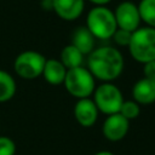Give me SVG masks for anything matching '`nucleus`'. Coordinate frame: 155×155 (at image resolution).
<instances>
[{
    "label": "nucleus",
    "mask_w": 155,
    "mask_h": 155,
    "mask_svg": "<svg viewBox=\"0 0 155 155\" xmlns=\"http://www.w3.org/2000/svg\"><path fill=\"white\" fill-rule=\"evenodd\" d=\"M128 51L132 58L139 63H148L155 59V28L143 27L132 33Z\"/></svg>",
    "instance_id": "obj_2"
},
{
    "label": "nucleus",
    "mask_w": 155,
    "mask_h": 155,
    "mask_svg": "<svg viewBox=\"0 0 155 155\" xmlns=\"http://www.w3.org/2000/svg\"><path fill=\"white\" fill-rule=\"evenodd\" d=\"M59 61L62 62V64L67 69H71V68H76V67L82 65L84 54L75 46H73L70 44V45H67L65 47H63V50L61 52Z\"/></svg>",
    "instance_id": "obj_14"
},
{
    "label": "nucleus",
    "mask_w": 155,
    "mask_h": 155,
    "mask_svg": "<svg viewBox=\"0 0 155 155\" xmlns=\"http://www.w3.org/2000/svg\"><path fill=\"white\" fill-rule=\"evenodd\" d=\"M133 33V31H132ZM132 33L128 31V30H124V29H120L117 28L113 35V39L114 41L119 45V46H128L130 44V40H131V36H132Z\"/></svg>",
    "instance_id": "obj_19"
},
{
    "label": "nucleus",
    "mask_w": 155,
    "mask_h": 155,
    "mask_svg": "<svg viewBox=\"0 0 155 155\" xmlns=\"http://www.w3.org/2000/svg\"><path fill=\"white\" fill-rule=\"evenodd\" d=\"M130 130V121L125 119L120 113L108 115L103 122L102 132L104 137L110 142H119L127 134Z\"/></svg>",
    "instance_id": "obj_8"
},
{
    "label": "nucleus",
    "mask_w": 155,
    "mask_h": 155,
    "mask_svg": "<svg viewBox=\"0 0 155 155\" xmlns=\"http://www.w3.org/2000/svg\"><path fill=\"white\" fill-rule=\"evenodd\" d=\"M16 88L13 76L10 73L0 69V103L12 99L16 93Z\"/></svg>",
    "instance_id": "obj_15"
},
{
    "label": "nucleus",
    "mask_w": 155,
    "mask_h": 155,
    "mask_svg": "<svg viewBox=\"0 0 155 155\" xmlns=\"http://www.w3.org/2000/svg\"><path fill=\"white\" fill-rule=\"evenodd\" d=\"M119 113L128 121L134 120L140 114V105L136 101H124Z\"/></svg>",
    "instance_id": "obj_17"
},
{
    "label": "nucleus",
    "mask_w": 155,
    "mask_h": 155,
    "mask_svg": "<svg viewBox=\"0 0 155 155\" xmlns=\"http://www.w3.org/2000/svg\"><path fill=\"white\" fill-rule=\"evenodd\" d=\"M16 143L6 136H0V155H15Z\"/></svg>",
    "instance_id": "obj_18"
},
{
    "label": "nucleus",
    "mask_w": 155,
    "mask_h": 155,
    "mask_svg": "<svg viewBox=\"0 0 155 155\" xmlns=\"http://www.w3.org/2000/svg\"><path fill=\"white\" fill-rule=\"evenodd\" d=\"M114 16H115L117 28L120 29L128 30L132 33L139 28L140 16H139L138 5H136L132 1L120 2L114 12Z\"/></svg>",
    "instance_id": "obj_7"
},
{
    "label": "nucleus",
    "mask_w": 155,
    "mask_h": 155,
    "mask_svg": "<svg viewBox=\"0 0 155 155\" xmlns=\"http://www.w3.org/2000/svg\"><path fill=\"white\" fill-rule=\"evenodd\" d=\"M67 70L59 59H46L42 76L50 85H61L64 82Z\"/></svg>",
    "instance_id": "obj_12"
},
{
    "label": "nucleus",
    "mask_w": 155,
    "mask_h": 155,
    "mask_svg": "<svg viewBox=\"0 0 155 155\" xmlns=\"http://www.w3.org/2000/svg\"><path fill=\"white\" fill-rule=\"evenodd\" d=\"M88 70L94 79L103 82L116 80L124 70V57L121 52L111 46H102L94 48L88 54Z\"/></svg>",
    "instance_id": "obj_1"
},
{
    "label": "nucleus",
    "mask_w": 155,
    "mask_h": 155,
    "mask_svg": "<svg viewBox=\"0 0 155 155\" xmlns=\"http://www.w3.org/2000/svg\"><path fill=\"white\" fill-rule=\"evenodd\" d=\"M46 63L44 54L36 51H24L19 53L13 63L16 74L24 80H34L42 75V70Z\"/></svg>",
    "instance_id": "obj_6"
},
{
    "label": "nucleus",
    "mask_w": 155,
    "mask_h": 155,
    "mask_svg": "<svg viewBox=\"0 0 155 155\" xmlns=\"http://www.w3.org/2000/svg\"><path fill=\"white\" fill-rule=\"evenodd\" d=\"M132 97L139 105H147L155 102V81L147 78L139 79L132 87Z\"/></svg>",
    "instance_id": "obj_11"
},
{
    "label": "nucleus",
    "mask_w": 155,
    "mask_h": 155,
    "mask_svg": "<svg viewBox=\"0 0 155 155\" xmlns=\"http://www.w3.org/2000/svg\"><path fill=\"white\" fill-rule=\"evenodd\" d=\"M140 21L148 24V27L155 28V0H140L138 4Z\"/></svg>",
    "instance_id": "obj_16"
},
{
    "label": "nucleus",
    "mask_w": 155,
    "mask_h": 155,
    "mask_svg": "<svg viewBox=\"0 0 155 155\" xmlns=\"http://www.w3.org/2000/svg\"><path fill=\"white\" fill-rule=\"evenodd\" d=\"M63 84L68 93L78 99L90 98L96 88L93 75L87 68H84L82 65L68 69Z\"/></svg>",
    "instance_id": "obj_4"
},
{
    "label": "nucleus",
    "mask_w": 155,
    "mask_h": 155,
    "mask_svg": "<svg viewBox=\"0 0 155 155\" xmlns=\"http://www.w3.org/2000/svg\"><path fill=\"white\" fill-rule=\"evenodd\" d=\"M92 101L94 102L98 111L105 115H111L119 113L125 99L119 87L111 82H103L94 88Z\"/></svg>",
    "instance_id": "obj_5"
},
{
    "label": "nucleus",
    "mask_w": 155,
    "mask_h": 155,
    "mask_svg": "<svg viewBox=\"0 0 155 155\" xmlns=\"http://www.w3.org/2000/svg\"><path fill=\"white\" fill-rule=\"evenodd\" d=\"M94 36L86 27H79L71 36V45L75 46L82 54H90L94 48Z\"/></svg>",
    "instance_id": "obj_13"
},
{
    "label": "nucleus",
    "mask_w": 155,
    "mask_h": 155,
    "mask_svg": "<svg viewBox=\"0 0 155 155\" xmlns=\"http://www.w3.org/2000/svg\"><path fill=\"white\" fill-rule=\"evenodd\" d=\"M91 2H93V4H96L97 6H104L105 4H108L110 0H90Z\"/></svg>",
    "instance_id": "obj_21"
},
{
    "label": "nucleus",
    "mask_w": 155,
    "mask_h": 155,
    "mask_svg": "<svg viewBox=\"0 0 155 155\" xmlns=\"http://www.w3.org/2000/svg\"><path fill=\"white\" fill-rule=\"evenodd\" d=\"M98 109L91 98L78 99L74 107V116L78 124L82 127H91L98 119Z\"/></svg>",
    "instance_id": "obj_9"
},
{
    "label": "nucleus",
    "mask_w": 155,
    "mask_h": 155,
    "mask_svg": "<svg viewBox=\"0 0 155 155\" xmlns=\"http://www.w3.org/2000/svg\"><path fill=\"white\" fill-rule=\"evenodd\" d=\"M143 74H144V78L155 81V59L150 61L148 63H144Z\"/></svg>",
    "instance_id": "obj_20"
},
{
    "label": "nucleus",
    "mask_w": 155,
    "mask_h": 155,
    "mask_svg": "<svg viewBox=\"0 0 155 155\" xmlns=\"http://www.w3.org/2000/svg\"><path fill=\"white\" fill-rule=\"evenodd\" d=\"M86 28L97 39L107 40L113 38L117 29L114 12L105 6L93 7L86 17Z\"/></svg>",
    "instance_id": "obj_3"
},
{
    "label": "nucleus",
    "mask_w": 155,
    "mask_h": 155,
    "mask_svg": "<svg viewBox=\"0 0 155 155\" xmlns=\"http://www.w3.org/2000/svg\"><path fill=\"white\" fill-rule=\"evenodd\" d=\"M84 7V0H52V10L64 21H74L79 18Z\"/></svg>",
    "instance_id": "obj_10"
},
{
    "label": "nucleus",
    "mask_w": 155,
    "mask_h": 155,
    "mask_svg": "<svg viewBox=\"0 0 155 155\" xmlns=\"http://www.w3.org/2000/svg\"><path fill=\"white\" fill-rule=\"evenodd\" d=\"M94 155H114L111 151H108V150H101L98 153H96Z\"/></svg>",
    "instance_id": "obj_22"
}]
</instances>
